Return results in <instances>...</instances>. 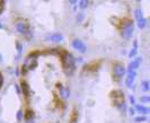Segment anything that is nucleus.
I'll return each instance as SVG.
<instances>
[{"mask_svg":"<svg viewBox=\"0 0 150 123\" xmlns=\"http://www.w3.org/2000/svg\"><path fill=\"white\" fill-rule=\"evenodd\" d=\"M113 74L116 79H121L123 77V75L125 74V68L121 63H116L113 67Z\"/></svg>","mask_w":150,"mask_h":123,"instance_id":"7ed1b4c3","label":"nucleus"},{"mask_svg":"<svg viewBox=\"0 0 150 123\" xmlns=\"http://www.w3.org/2000/svg\"><path fill=\"white\" fill-rule=\"evenodd\" d=\"M72 46L76 49V50L80 51V52H85V51H86V45L81 41H79V40H75V41L72 42Z\"/></svg>","mask_w":150,"mask_h":123,"instance_id":"423d86ee","label":"nucleus"},{"mask_svg":"<svg viewBox=\"0 0 150 123\" xmlns=\"http://www.w3.org/2000/svg\"><path fill=\"white\" fill-rule=\"evenodd\" d=\"M17 119L18 120L22 119V112H18V114H17Z\"/></svg>","mask_w":150,"mask_h":123,"instance_id":"5701e85b","label":"nucleus"},{"mask_svg":"<svg viewBox=\"0 0 150 123\" xmlns=\"http://www.w3.org/2000/svg\"><path fill=\"white\" fill-rule=\"evenodd\" d=\"M17 48H18V51L20 52V51H22V45H20V44H17Z\"/></svg>","mask_w":150,"mask_h":123,"instance_id":"b1692460","label":"nucleus"},{"mask_svg":"<svg viewBox=\"0 0 150 123\" xmlns=\"http://www.w3.org/2000/svg\"><path fill=\"white\" fill-rule=\"evenodd\" d=\"M22 88H23V92L25 93V95H28V92H29V87L26 82H23L22 84Z\"/></svg>","mask_w":150,"mask_h":123,"instance_id":"ddd939ff","label":"nucleus"},{"mask_svg":"<svg viewBox=\"0 0 150 123\" xmlns=\"http://www.w3.org/2000/svg\"><path fill=\"white\" fill-rule=\"evenodd\" d=\"M136 108L139 111L140 113H142V114H148V113H149V108L144 107V106H142V105H137Z\"/></svg>","mask_w":150,"mask_h":123,"instance_id":"9b49d317","label":"nucleus"},{"mask_svg":"<svg viewBox=\"0 0 150 123\" xmlns=\"http://www.w3.org/2000/svg\"><path fill=\"white\" fill-rule=\"evenodd\" d=\"M62 38L63 36L61 34H52V35H49L48 36V40L53 41V42H60V41H62Z\"/></svg>","mask_w":150,"mask_h":123,"instance_id":"6e6552de","label":"nucleus"},{"mask_svg":"<svg viewBox=\"0 0 150 123\" xmlns=\"http://www.w3.org/2000/svg\"><path fill=\"white\" fill-rule=\"evenodd\" d=\"M16 28H17V31H18L19 33H22V34H27L29 32L28 25L25 22H22V20L16 24Z\"/></svg>","mask_w":150,"mask_h":123,"instance_id":"39448f33","label":"nucleus"},{"mask_svg":"<svg viewBox=\"0 0 150 123\" xmlns=\"http://www.w3.org/2000/svg\"><path fill=\"white\" fill-rule=\"evenodd\" d=\"M146 25H147V19L146 18H140V19H138V26L140 27V28H144L146 27Z\"/></svg>","mask_w":150,"mask_h":123,"instance_id":"f8f14e48","label":"nucleus"},{"mask_svg":"<svg viewBox=\"0 0 150 123\" xmlns=\"http://www.w3.org/2000/svg\"><path fill=\"white\" fill-rule=\"evenodd\" d=\"M142 90H143V92L149 90V82H148V81H143L142 82Z\"/></svg>","mask_w":150,"mask_h":123,"instance_id":"2eb2a0df","label":"nucleus"},{"mask_svg":"<svg viewBox=\"0 0 150 123\" xmlns=\"http://www.w3.org/2000/svg\"><path fill=\"white\" fill-rule=\"evenodd\" d=\"M87 6H88V1H86V0H82V1H80V2H79V7H80L81 9L86 8Z\"/></svg>","mask_w":150,"mask_h":123,"instance_id":"dca6fc26","label":"nucleus"},{"mask_svg":"<svg viewBox=\"0 0 150 123\" xmlns=\"http://www.w3.org/2000/svg\"><path fill=\"white\" fill-rule=\"evenodd\" d=\"M60 90H61V95H62L63 98H68L70 96V89L67 87V88H63V87H60Z\"/></svg>","mask_w":150,"mask_h":123,"instance_id":"9d476101","label":"nucleus"},{"mask_svg":"<svg viewBox=\"0 0 150 123\" xmlns=\"http://www.w3.org/2000/svg\"><path fill=\"white\" fill-rule=\"evenodd\" d=\"M0 61H1V55H0Z\"/></svg>","mask_w":150,"mask_h":123,"instance_id":"393cba45","label":"nucleus"},{"mask_svg":"<svg viewBox=\"0 0 150 123\" xmlns=\"http://www.w3.org/2000/svg\"><path fill=\"white\" fill-rule=\"evenodd\" d=\"M141 102H143V103H148V102L150 101V97L149 96H142L141 97V99H140Z\"/></svg>","mask_w":150,"mask_h":123,"instance_id":"a211bd4d","label":"nucleus"},{"mask_svg":"<svg viewBox=\"0 0 150 123\" xmlns=\"http://www.w3.org/2000/svg\"><path fill=\"white\" fill-rule=\"evenodd\" d=\"M136 54H137V49H133L131 52L129 53V56H130V58H132V56H134Z\"/></svg>","mask_w":150,"mask_h":123,"instance_id":"aec40b11","label":"nucleus"},{"mask_svg":"<svg viewBox=\"0 0 150 123\" xmlns=\"http://www.w3.org/2000/svg\"><path fill=\"white\" fill-rule=\"evenodd\" d=\"M36 54H31V55L25 60V62H24V68L26 69H34V67L36 66Z\"/></svg>","mask_w":150,"mask_h":123,"instance_id":"20e7f679","label":"nucleus"},{"mask_svg":"<svg viewBox=\"0 0 150 123\" xmlns=\"http://www.w3.org/2000/svg\"><path fill=\"white\" fill-rule=\"evenodd\" d=\"M1 27H2V26H1V24H0V28H1Z\"/></svg>","mask_w":150,"mask_h":123,"instance_id":"a878e982","label":"nucleus"},{"mask_svg":"<svg viewBox=\"0 0 150 123\" xmlns=\"http://www.w3.org/2000/svg\"><path fill=\"white\" fill-rule=\"evenodd\" d=\"M62 63H63V68L66 69L67 74L71 75L75 70V59L73 56L69 53H66L62 58Z\"/></svg>","mask_w":150,"mask_h":123,"instance_id":"f257e3e1","label":"nucleus"},{"mask_svg":"<svg viewBox=\"0 0 150 123\" xmlns=\"http://www.w3.org/2000/svg\"><path fill=\"white\" fill-rule=\"evenodd\" d=\"M134 16H136L137 19L142 18V11H141V9H136V11H134Z\"/></svg>","mask_w":150,"mask_h":123,"instance_id":"4468645a","label":"nucleus"},{"mask_svg":"<svg viewBox=\"0 0 150 123\" xmlns=\"http://www.w3.org/2000/svg\"><path fill=\"white\" fill-rule=\"evenodd\" d=\"M140 62H141V58H137L134 61H132L131 63L129 64V70H133V69H137V68L139 67Z\"/></svg>","mask_w":150,"mask_h":123,"instance_id":"1a4fd4ad","label":"nucleus"},{"mask_svg":"<svg viewBox=\"0 0 150 123\" xmlns=\"http://www.w3.org/2000/svg\"><path fill=\"white\" fill-rule=\"evenodd\" d=\"M129 112H130L131 115H133V114H134V110H133V108H130V110H129Z\"/></svg>","mask_w":150,"mask_h":123,"instance_id":"4be33fe9","label":"nucleus"},{"mask_svg":"<svg viewBox=\"0 0 150 123\" xmlns=\"http://www.w3.org/2000/svg\"><path fill=\"white\" fill-rule=\"evenodd\" d=\"M134 77H136V72L129 70V75L126 77V80H125V85L128 86V87H132V84L134 81Z\"/></svg>","mask_w":150,"mask_h":123,"instance_id":"0eeeda50","label":"nucleus"},{"mask_svg":"<svg viewBox=\"0 0 150 123\" xmlns=\"http://www.w3.org/2000/svg\"><path fill=\"white\" fill-rule=\"evenodd\" d=\"M133 34V23L132 22H126L123 25V30H122V35L124 38H130Z\"/></svg>","mask_w":150,"mask_h":123,"instance_id":"f03ea898","label":"nucleus"},{"mask_svg":"<svg viewBox=\"0 0 150 123\" xmlns=\"http://www.w3.org/2000/svg\"><path fill=\"white\" fill-rule=\"evenodd\" d=\"M142 121H146V116H138L134 119V122H142Z\"/></svg>","mask_w":150,"mask_h":123,"instance_id":"f3484780","label":"nucleus"},{"mask_svg":"<svg viewBox=\"0 0 150 123\" xmlns=\"http://www.w3.org/2000/svg\"><path fill=\"white\" fill-rule=\"evenodd\" d=\"M82 18H84V14H82V12L78 14V16H77V22H78V23H81Z\"/></svg>","mask_w":150,"mask_h":123,"instance_id":"6ab92c4d","label":"nucleus"},{"mask_svg":"<svg viewBox=\"0 0 150 123\" xmlns=\"http://www.w3.org/2000/svg\"><path fill=\"white\" fill-rule=\"evenodd\" d=\"M130 102H131L132 104H134V102H136V99H134V97H130Z\"/></svg>","mask_w":150,"mask_h":123,"instance_id":"412c9836","label":"nucleus"},{"mask_svg":"<svg viewBox=\"0 0 150 123\" xmlns=\"http://www.w3.org/2000/svg\"><path fill=\"white\" fill-rule=\"evenodd\" d=\"M0 11H1V10H0Z\"/></svg>","mask_w":150,"mask_h":123,"instance_id":"bb28decb","label":"nucleus"}]
</instances>
